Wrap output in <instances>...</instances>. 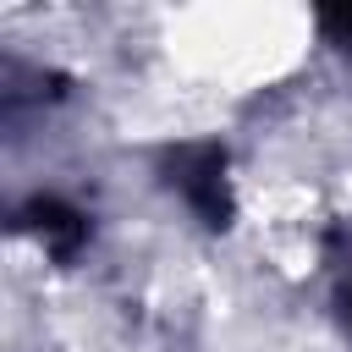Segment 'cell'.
Wrapping results in <instances>:
<instances>
[{
	"label": "cell",
	"instance_id": "obj_1",
	"mask_svg": "<svg viewBox=\"0 0 352 352\" xmlns=\"http://www.w3.org/2000/svg\"><path fill=\"white\" fill-rule=\"evenodd\" d=\"M170 182L182 187V198L204 214V226H226L231 220V192H226V148L214 143H192L170 160Z\"/></svg>",
	"mask_w": 352,
	"mask_h": 352
},
{
	"label": "cell",
	"instance_id": "obj_3",
	"mask_svg": "<svg viewBox=\"0 0 352 352\" xmlns=\"http://www.w3.org/2000/svg\"><path fill=\"white\" fill-rule=\"evenodd\" d=\"M319 22H324V28L336 33V38H352V6H341V11H324Z\"/></svg>",
	"mask_w": 352,
	"mask_h": 352
},
{
	"label": "cell",
	"instance_id": "obj_2",
	"mask_svg": "<svg viewBox=\"0 0 352 352\" xmlns=\"http://www.w3.org/2000/svg\"><path fill=\"white\" fill-rule=\"evenodd\" d=\"M16 226L33 231L55 258H72V253L82 248V236H88V220H82L72 204H60V198H33V204L16 214Z\"/></svg>",
	"mask_w": 352,
	"mask_h": 352
}]
</instances>
